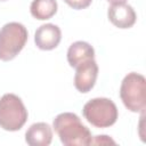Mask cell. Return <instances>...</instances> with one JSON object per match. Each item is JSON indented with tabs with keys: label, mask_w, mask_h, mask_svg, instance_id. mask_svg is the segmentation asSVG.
<instances>
[{
	"label": "cell",
	"mask_w": 146,
	"mask_h": 146,
	"mask_svg": "<svg viewBox=\"0 0 146 146\" xmlns=\"http://www.w3.org/2000/svg\"><path fill=\"white\" fill-rule=\"evenodd\" d=\"M52 140V129L46 122L33 123L25 132V141L30 146H48Z\"/></svg>",
	"instance_id": "cell-9"
},
{
	"label": "cell",
	"mask_w": 146,
	"mask_h": 146,
	"mask_svg": "<svg viewBox=\"0 0 146 146\" xmlns=\"http://www.w3.org/2000/svg\"><path fill=\"white\" fill-rule=\"evenodd\" d=\"M107 1L113 5V3H122V2H125L127 0H107Z\"/></svg>",
	"instance_id": "cell-14"
},
{
	"label": "cell",
	"mask_w": 146,
	"mask_h": 146,
	"mask_svg": "<svg viewBox=\"0 0 146 146\" xmlns=\"http://www.w3.org/2000/svg\"><path fill=\"white\" fill-rule=\"evenodd\" d=\"M94 58H95V50L92 46L86 41H75L70 46L67 50V62L70 66L74 68L81 63Z\"/></svg>",
	"instance_id": "cell-10"
},
{
	"label": "cell",
	"mask_w": 146,
	"mask_h": 146,
	"mask_svg": "<svg viewBox=\"0 0 146 146\" xmlns=\"http://www.w3.org/2000/svg\"><path fill=\"white\" fill-rule=\"evenodd\" d=\"M98 75V65L94 59L86 60L75 67L74 75V86L78 91L86 94L89 92L97 80Z\"/></svg>",
	"instance_id": "cell-6"
},
{
	"label": "cell",
	"mask_w": 146,
	"mask_h": 146,
	"mask_svg": "<svg viewBox=\"0 0 146 146\" xmlns=\"http://www.w3.org/2000/svg\"><path fill=\"white\" fill-rule=\"evenodd\" d=\"M0 1H7V0H0Z\"/></svg>",
	"instance_id": "cell-15"
},
{
	"label": "cell",
	"mask_w": 146,
	"mask_h": 146,
	"mask_svg": "<svg viewBox=\"0 0 146 146\" xmlns=\"http://www.w3.org/2000/svg\"><path fill=\"white\" fill-rule=\"evenodd\" d=\"M29 38L26 27L18 22L5 24L0 30V59L9 62L24 48Z\"/></svg>",
	"instance_id": "cell-3"
},
{
	"label": "cell",
	"mask_w": 146,
	"mask_h": 146,
	"mask_svg": "<svg viewBox=\"0 0 146 146\" xmlns=\"http://www.w3.org/2000/svg\"><path fill=\"white\" fill-rule=\"evenodd\" d=\"M91 144H115V141L110 138L108 136L106 135H102V136H96L95 138H92L91 140Z\"/></svg>",
	"instance_id": "cell-13"
},
{
	"label": "cell",
	"mask_w": 146,
	"mask_h": 146,
	"mask_svg": "<svg viewBox=\"0 0 146 146\" xmlns=\"http://www.w3.org/2000/svg\"><path fill=\"white\" fill-rule=\"evenodd\" d=\"M27 110L22 99L14 94H5L0 98V128L17 131L27 121Z\"/></svg>",
	"instance_id": "cell-5"
},
{
	"label": "cell",
	"mask_w": 146,
	"mask_h": 146,
	"mask_svg": "<svg viewBox=\"0 0 146 146\" xmlns=\"http://www.w3.org/2000/svg\"><path fill=\"white\" fill-rule=\"evenodd\" d=\"M52 125L65 146H87L91 144L92 136L90 130L74 113L64 112L58 114L54 119Z\"/></svg>",
	"instance_id": "cell-1"
},
{
	"label": "cell",
	"mask_w": 146,
	"mask_h": 146,
	"mask_svg": "<svg viewBox=\"0 0 146 146\" xmlns=\"http://www.w3.org/2000/svg\"><path fill=\"white\" fill-rule=\"evenodd\" d=\"M120 97L123 105L133 113H145L146 110V79L144 75L128 73L120 87Z\"/></svg>",
	"instance_id": "cell-2"
},
{
	"label": "cell",
	"mask_w": 146,
	"mask_h": 146,
	"mask_svg": "<svg viewBox=\"0 0 146 146\" xmlns=\"http://www.w3.org/2000/svg\"><path fill=\"white\" fill-rule=\"evenodd\" d=\"M62 39L60 29L51 23L43 24L38 27L34 34V42L36 47L41 50H52L55 49Z\"/></svg>",
	"instance_id": "cell-8"
},
{
	"label": "cell",
	"mask_w": 146,
	"mask_h": 146,
	"mask_svg": "<svg viewBox=\"0 0 146 146\" xmlns=\"http://www.w3.org/2000/svg\"><path fill=\"white\" fill-rule=\"evenodd\" d=\"M71 8L80 10V9H84L87 7H89L92 2V0H64Z\"/></svg>",
	"instance_id": "cell-12"
},
{
	"label": "cell",
	"mask_w": 146,
	"mask_h": 146,
	"mask_svg": "<svg viewBox=\"0 0 146 146\" xmlns=\"http://www.w3.org/2000/svg\"><path fill=\"white\" fill-rule=\"evenodd\" d=\"M57 7L56 0H33L30 6V11L34 18L46 21L57 13Z\"/></svg>",
	"instance_id": "cell-11"
},
{
	"label": "cell",
	"mask_w": 146,
	"mask_h": 146,
	"mask_svg": "<svg viewBox=\"0 0 146 146\" xmlns=\"http://www.w3.org/2000/svg\"><path fill=\"white\" fill-rule=\"evenodd\" d=\"M82 113L84 119L96 128H108L116 122L119 116L114 102L105 97L92 98L87 102Z\"/></svg>",
	"instance_id": "cell-4"
},
{
	"label": "cell",
	"mask_w": 146,
	"mask_h": 146,
	"mask_svg": "<svg viewBox=\"0 0 146 146\" xmlns=\"http://www.w3.org/2000/svg\"><path fill=\"white\" fill-rule=\"evenodd\" d=\"M107 16L110 22L119 29H129L137 19L135 9L125 2L111 5L107 10Z\"/></svg>",
	"instance_id": "cell-7"
}]
</instances>
